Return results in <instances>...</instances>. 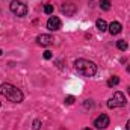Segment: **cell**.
Here are the masks:
<instances>
[{
  "instance_id": "6da1fadb",
  "label": "cell",
  "mask_w": 130,
  "mask_h": 130,
  "mask_svg": "<svg viewBox=\"0 0 130 130\" xmlns=\"http://www.w3.org/2000/svg\"><path fill=\"white\" fill-rule=\"evenodd\" d=\"M0 94L5 95L12 103H21L23 101V92L21 89H18L17 86L11 85V83H0Z\"/></svg>"
},
{
  "instance_id": "7a4b0ae2",
  "label": "cell",
  "mask_w": 130,
  "mask_h": 130,
  "mask_svg": "<svg viewBox=\"0 0 130 130\" xmlns=\"http://www.w3.org/2000/svg\"><path fill=\"white\" fill-rule=\"evenodd\" d=\"M74 68L79 74H82L85 77H92L97 73V65L88 59H77L74 62Z\"/></svg>"
},
{
  "instance_id": "3957f363",
  "label": "cell",
  "mask_w": 130,
  "mask_h": 130,
  "mask_svg": "<svg viewBox=\"0 0 130 130\" xmlns=\"http://www.w3.org/2000/svg\"><path fill=\"white\" fill-rule=\"evenodd\" d=\"M9 9H11V12L15 14L17 17H24V15L27 14V6H26L23 2H20V0H12L11 5H9Z\"/></svg>"
},
{
  "instance_id": "277c9868",
  "label": "cell",
  "mask_w": 130,
  "mask_h": 130,
  "mask_svg": "<svg viewBox=\"0 0 130 130\" xmlns=\"http://www.w3.org/2000/svg\"><path fill=\"white\" fill-rule=\"evenodd\" d=\"M124 104H126V97H124V94H123V92H120V91H117V92L113 94V97L107 101V107H110V109L123 107Z\"/></svg>"
},
{
  "instance_id": "5b68a950",
  "label": "cell",
  "mask_w": 130,
  "mask_h": 130,
  "mask_svg": "<svg viewBox=\"0 0 130 130\" xmlns=\"http://www.w3.org/2000/svg\"><path fill=\"white\" fill-rule=\"evenodd\" d=\"M109 124H110V120H109V117H107L106 113H101L100 117H97V118L94 120V126L100 130L109 127Z\"/></svg>"
},
{
  "instance_id": "8992f818",
  "label": "cell",
  "mask_w": 130,
  "mask_h": 130,
  "mask_svg": "<svg viewBox=\"0 0 130 130\" xmlns=\"http://www.w3.org/2000/svg\"><path fill=\"white\" fill-rule=\"evenodd\" d=\"M61 26H62V21H61V18L59 17H50L48 20H47V29L48 30H59L61 29Z\"/></svg>"
},
{
  "instance_id": "52a82bcc",
  "label": "cell",
  "mask_w": 130,
  "mask_h": 130,
  "mask_svg": "<svg viewBox=\"0 0 130 130\" xmlns=\"http://www.w3.org/2000/svg\"><path fill=\"white\" fill-rule=\"evenodd\" d=\"M53 36L52 35H47V33H41L38 38H36V42L39 44V45H42V47H48V45H52L53 44Z\"/></svg>"
},
{
  "instance_id": "ba28073f",
  "label": "cell",
  "mask_w": 130,
  "mask_h": 130,
  "mask_svg": "<svg viewBox=\"0 0 130 130\" xmlns=\"http://www.w3.org/2000/svg\"><path fill=\"white\" fill-rule=\"evenodd\" d=\"M107 30L110 35H118V33L123 30V26H121V23H118V21H112L109 26H107Z\"/></svg>"
},
{
  "instance_id": "9c48e42d",
  "label": "cell",
  "mask_w": 130,
  "mask_h": 130,
  "mask_svg": "<svg viewBox=\"0 0 130 130\" xmlns=\"http://www.w3.org/2000/svg\"><path fill=\"white\" fill-rule=\"evenodd\" d=\"M95 27H97L100 32H106V30H107V23H106L104 20L98 18L97 21H95Z\"/></svg>"
},
{
  "instance_id": "30bf717a",
  "label": "cell",
  "mask_w": 130,
  "mask_h": 130,
  "mask_svg": "<svg viewBox=\"0 0 130 130\" xmlns=\"http://www.w3.org/2000/svg\"><path fill=\"white\" fill-rule=\"evenodd\" d=\"M118 83H120V77H118V76H112V77L107 80V86H110V88H112V86H117Z\"/></svg>"
},
{
  "instance_id": "8fae6325",
  "label": "cell",
  "mask_w": 130,
  "mask_h": 130,
  "mask_svg": "<svg viewBox=\"0 0 130 130\" xmlns=\"http://www.w3.org/2000/svg\"><path fill=\"white\" fill-rule=\"evenodd\" d=\"M110 0H100V8L103 9V11H109L110 9Z\"/></svg>"
},
{
  "instance_id": "7c38bea8",
  "label": "cell",
  "mask_w": 130,
  "mask_h": 130,
  "mask_svg": "<svg viewBox=\"0 0 130 130\" xmlns=\"http://www.w3.org/2000/svg\"><path fill=\"white\" fill-rule=\"evenodd\" d=\"M117 47H118L120 50H127L129 44H127V41H126V39H120V41H117Z\"/></svg>"
},
{
  "instance_id": "4fadbf2b",
  "label": "cell",
  "mask_w": 130,
  "mask_h": 130,
  "mask_svg": "<svg viewBox=\"0 0 130 130\" xmlns=\"http://www.w3.org/2000/svg\"><path fill=\"white\" fill-rule=\"evenodd\" d=\"M44 12L50 15V14L53 12V5H45V6H44Z\"/></svg>"
},
{
  "instance_id": "5bb4252c",
  "label": "cell",
  "mask_w": 130,
  "mask_h": 130,
  "mask_svg": "<svg viewBox=\"0 0 130 130\" xmlns=\"http://www.w3.org/2000/svg\"><path fill=\"white\" fill-rule=\"evenodd\" d=\"M39 127H41V121H39V120H35V121H33V127L32 129L33 130H39Z\"/></svg>"
},
{
  "instance_id": "9a60e30c",
  "label": "cell",
  "mask_w": 130,
  "mask_h": 130,
  "mask_svg": "<svg viewBox=\"0 0 130 130\" xmlns=\"http://www.w3.org/2000/svg\"><path fill=\"white\" fill-rule=\"evenodd\" d=\"M73 103H74V97H73V95L65 97V104H73Z\"/></svg>"
},
{
  "instance_id": "2e32d148",
  "label": "cell",
  "mask_w": 130,
  "mask_h": 130,
  "mask_svg": "<svg viewBox=\"0 0 130 130\" xmlns=\"http://www.w3.org/2000/svg\"><path fill=\"white\" fill-rule=\"evenodd\" d=\"M42 56H44V59H52V56H53V55H52V52H48V50H45Z\"/></svg>"
},
{
  "instance_id": "e0dca14e",
  "label": "cell",
  "mask_w": 130,
  "mask_h": 130,
  "mask_svg": "<svg viewBox=\"0 0 130 130\" xmlns=\"http://www.w3.org/2000/svg\"><path fill=\"white\" fill-rule=\"evenodd\" d=\"M92 106H94V104H92L91 100H86V101H85V107H92Z\"/></svg>"
},
{
  "instance_id": "ac0fdd59",
  "label": "cell",
  "mask_w": 130,
  "mask_h": 130,
  "mask_svg": "<svg viewBox=\"0 0 130 130\" xmlns=\"http://www.w3.org/2000/svg\"><path fill=\"white\" fill-rule=\"evenodd\" d=\"M126 129H127V130H130V120L127 121V124H126Z\"/></svg>"
},
{
  "instance_id": "d6986e66",
  "label": "cell",
  "mask_w": 130,
  "mask_h": 130,
  "mask_svg": "<svg viewBox=\"0 0 130 130\" xmlns=\"http://www.w3.org/2000/svg\"><path fill=\"white\" fill-rule=\"evenodd\" d=\"M83 130H92V129H89V127H86V129H83Z\"/></svg>"
},
{
  "instance_id": "ffe728a7",
  "label": "cell",
  "mask_w": 130,
  "mask_h": 130,
  "mask_svg": "<svg viewBox=\"0 0 130 130\" xmlns=\"http://www.w3.org/2000/svg\"><path fill=\"white\" fill-rule=\"evenodd\" d=\"M127 70H129V73H130V65H129V67H127Z\"/></svg>"
},
{
  "instance_id": "44dd1931",
  "label": "cell",
  "mask_w": 130,
  "mask_h": 130,
  "mask_svg": "<svg viewBox=\"0 0 130 130\" xmlns=\"http://www.w3.org/2000/svg\"><path fill=\"white\" fill-rule=\"evenodd\" d=\"M129 94H130V86H129Z\"/></svg>"
},
{
  "instance_id": "7402d4cb",
  "label": "cell",
  "mask_w": 130,
  "mask_h": 130,
  "mask_svg": "<svg viewBox=\"0 0 130 130\" xmlns=\"http://www.w3.org/2000/svg\"><path fill=\"white\" fill-rule=\"evenodd\" d=\"M2 53H3V52H2V50H0V55H2Z\"/></svg>"
},
{
  "instance_id": "603a6c76",
  "label": "cell",
  "mask_w": 130,
  "mask_h": 130,
  "mask_svg": "<svg viewBox=\"0 0 130 130\" xmlns=\"http://www.w3.org/2000/svg\"><path fill=\"white\" fill-rule=\"evenodd\" d=\"M0 106H2V103H0Z\"/></svg>"
}]
</instances>
